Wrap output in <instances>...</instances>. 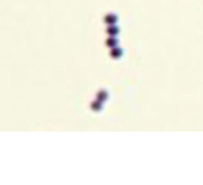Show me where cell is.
Segmentation results:
<instances>
[{"label":"cell","mask_w":203,"mask_h":185,"mask_svg":"<svg viewBox=\"0 0 203 185\" xmlns=\"http://www.w3.org/2000/svg\"><path fill=\"white\" fill-rule=\"evenodd\" d=\"M91 109H93L94 112H100L102 110V101L100 100H94L93 103H91Z\"/></svg>","instance_id":"8992f818"},{"label":"cell","mask_w":203,"mask_h":185,"mask_svg":"<svg viewBox=\"0 0 203 185\" xmlns=\"http://www.w3.org/2000/svg\"><path fill=\"white\" fill-rule=\"evenodd\" d=\"M107 98H109V92L105 91V89L98 91V94H96V100H100V101H107Z\"/></svg>","instance_id":"5b68a950"},{"label":"cell","mask_w":203,"mask_h":185,"mask_svg":"<svg viewBox=\"0 0 203 185\" xmlns=\"http://www.w3.org/2000/svg\"><path fill=\"white\" fill-rule=\"evenodd\" d=\"M121 55H123V50L121 48H118V46L110 48V57H112V59H119Z\"/></svg>","instance_id":"3957f363"},{"label":"cell","mask_w":203,"mask_h":185,"mask_svg":"<svg viewBox=\"0 0 203 185\" xmlns=\"http://www.w3.org/2000/svg\"><path fill=\"white\" fill-rule=\"evenodd\" d=\"M103 21L107 23V25H114V23H118V16L112 13H107L105 14V18H103Z\"/></svg>","instance_id":"6da1fadb"},{"label":"cell","mask_w":203,"mask_h":185,"mask_svg":"<svg viewBox=\"0 0 203 185\" xmlns=\"http://www.w3.org/2000/svg\"><path fill=\"white\" fill-rule=\"evenodd\" d=\"M105 45H107L109 48H114V46H118V39H116V36H109V37H107V41H105Z\"/></svg>","instance_id":"277c9868"},{"label":"cell","mask_w":203,"mask_h":185,"mask_svg":"<svg viewBox=\"0 0 203 185\" xmlns=\"http://www.w3.org/2000/svg\"><path fill=\"white\" fill-rule=\"evenodd\" d=\"M119 34V28H118V25L114 23V25H107V36H118Z\"/></svg>","instance_id":"7a4b0ae2"}]
</instances>
